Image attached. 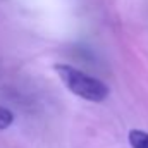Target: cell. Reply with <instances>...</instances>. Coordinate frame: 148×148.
I'll return each mask as SVG.
<instances>
[{"mask_svg":"<svg viewBox=\"0 0 148 148\" xmlns=\"http://www.w3.org/2000/svg\"><path fill=\"white\" fill-rule=\"evenodd\" d=\"M53 69L66 88L79 98H84L88 102H103L109 97L107 84L93 76H88L69 64H55Z\"/></svg>","mask_w":148,"mask_h":148,"instance_id":"obj_1","label":"cell"},{"mask_svg":"<svg viewBox=\"0 0 148 148\" xmlns=\"http://www.w3.org/2000/svg\"><path fill=\"white\" fill-rule=\"evenodd\" d=\"M129 143L133 148H148V133L133 129L129 133Z\"/></svg>","mask_w":148,"mask_h":148,"instance_id":"obj_2","label":"cell"},{"mask_svg":"<svg viewBox=\"0 0 148 148\" xmlns=\"http://www.w3.org/2000/svg\"><path fill=\"white\" fill-rule=\"evenodd\" d=\"M12 122H14V114L0 105V129H7Z\"/></svg>","mask_w":148,"mask_h":148,"instance_id":"obj_3","label":"cell"}]
</instances>
